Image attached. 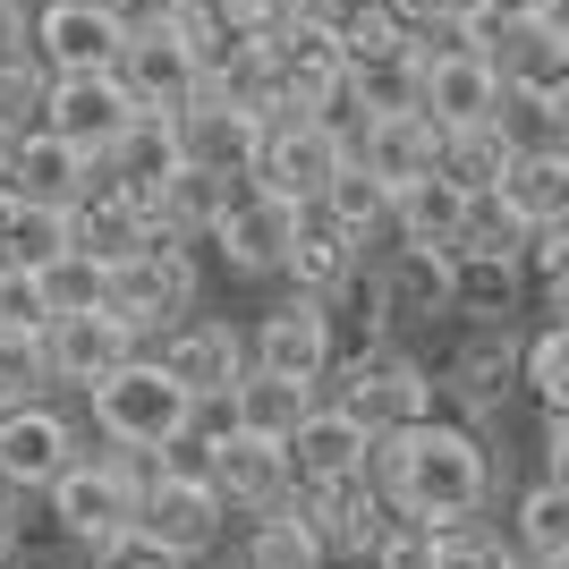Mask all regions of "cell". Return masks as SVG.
<instances>
[{
	"label": "cell",
	"mask_w": 569,
	"mask_h": 569,
	"mask_svg": "<svg viewBox=\"0 0 569 569\" xmlns=\"http://www.w3.org/2000/svg\"><path fill=\"white\" fill-rule=\"evenodd\" d=\"M366 476H375V493L400 510V519H459V510H493V442H485V426H468V417H426V426H400V433H375V459H366Z\"/></svg>",
	"instance_id": "1"
},
{
	"label": "cell",
	"mask_w": 569,
	"mask_h": 569,
	"mask_svg": "<svg viewBox=\"0 0 569 569\" xmlns=\"http://www.w3.org/2000/svg\"><path fill=\"white\" fill-rule=\"evenodd\" d=\"M86 417H94V433L119 442V451H170V442L196 426V391L170 375L153 349H137L128 366L86 382Z\"/></svg>",
	"instance_id": "2"
},
{
	"label": "cell",
	"mask_w": 569,
	"mask_h": 569,
	"mask_svg": "<svg viewBox=\"0 0 569 569\" xmlns=\"http://www.w3.org/2000/svg\"><path fill=\"white\" fill-rule=\"evenodd\" d=\"M323 400L349 408L357 426H375V433H400V426L442 417V382H433V366L408 340H375V349H349L323 375Z\"/></svg>",
	"instance_id": "3"
},
{
	"label": "cell",
	"mask_w": 569,
	"mask_h": 569,
	"mask_svg": "<svg viewBox=\"0 0 569 569\" xmlns=\"http://www.w3.org/2000/svg\"><path fill=\"white\" fill-rule=\"evenodd\" d=\"M102 307L128 323V332L153 349L162 332H179L196 307V238H170L153 230L144 247H128V256H111V298Z\"/></svg>",
	"instance_id": "4"
},
{
	"label": "cell",
	"mask_w": 569,
	"mask_h": 569,
	"mask_svg": "<svg viewBox=\"0 0 569 569\" xmlns=\"http://www.w3.org/2000/svg\"><path fill=\"white\" fill-rule=\"evenodd\" d=\"M519 357H527V340L510 332V323H468V332L451 340V357L433 366L442 408L468 417V426H493L501 408L519 400Z\"/></svg>",
	"instance_id": "5"
},
{
	"label": "cell",
	"mask_w": 569,
	"mask_h": 569,
	"mask_svg": "<svg viewBox=\"0 0 569 569\" xmlns=\"http://www.w3.org/2000/svg\"><path fill=\"white\" fill-rule=\"evenodd\" d=\"M349 86V43L315 18H289L272 34V119H315Z\"/></svg>",
	"instance_id": "6"
},
{
	"label": "cell",
	"mask_w": 569,
	"mask_h": 569,
	"mask_svg": "<svg viewBox=\"0 0 569 569\" xmlns=\"http://www.w3.org/2000/svg\"><path fill=\"white\" fill-rule=\"evenodd\" d=\"M298 213H307V204H289V196H272L263 179H247L238 204L221 213V230L204 238V247H221V263H230L238 281H281L289 238H298Z\"/></svg>",
	"instance_id": "7"
},
{
	"label": "cell",
	"mask_w": 569,
	"mask_h": 569,
	"mask_svg": "<svg viewBox=\"0 0 569 569\" xmlns=\"http://www.w3.org/2000/svg\"><path fill=\"white\" fill-rule=\"evenodd\" d=\"M119 86L137 94V111H188L204 94V60H196V34L179 18L170 26H137L119 43Z\"/></svg>",
	"instance_id": "8"
},
{
	"label": "cell",
	"mask_w": 569,
	"mask_h": 569,
	"mask_svg": "<svg viewBox=\"0 0 569 569\" xmlns=\"http://www.w3.org/2000/svg\"><path fill=\"white\" fill-rule=\"evenodd\" d=\"M375 281H382V315H391V332L451 323V247L391 238V247H375Z\"/></svg>",
	"instance_id": "9"
},
{
	"label": "cell",
	"mask_w": 569,
	"mask_h": 569,
	"mask_svg": "<svg viewBox=\"0 0 569 569\" xmlns=\"http://www.w3.org/2000/svg\"><path fill=\"white\" fill-rule=\"evenodd\" d=\"M137 527H153L179 561H204V552H221V536H230L238 519H230V501H221L213 485H196V476H170V468H162V476L137 493Z\"/></svg>",
	"instance_id": "10"
},
{
	"label": "cell",
	"mask_w": 569,
	"mask_h": 569,
	"mask_svg": "<svg viewBox=\"0 0 569 569\" xmlns=\"http://www.w3.org/2000/svg\"><path fill=\"white\" fill-rule=\"evenodd\" d=\"M349 162V137H340L332 119H272V137L256 153V179L289 204H315V196L332 188V170Z\"/></svg>",
	"instance_id": "11"
},
{
	"label": "cell",
	"mask_w": 569,
	"mask_h": 569,
	"mask_svg": "<svg viewBox=\"0 0 569 569\" xmlns=\"http://www.w3.org/2000/svg\"><path fill=\"white\" fill-rule=\"evenodd\" d=\"M501 69L493 51H468V43H442L426 51V77H417V111L433 128H476V119H501Z\"/></svg>",
	"instance_id": "12"
},
{
	"label": "cell",
	"mask_w": 569,
	"mask_h": 569,
	"mask_svg": "<svg viewBox=\"0 0 569 569\" xmlns=\"http://www.w3.org/2000/svg\"><path fill=\"white\" fill-rule=\"evenodd\" d=\"M247 349H256V366H272L289 382H323L340 366V332H332V315H323V298H298V289L256 323Z\"/></svg>",
	"instance_id": "13"
},
{
	"label": "cell",
	"mask_w": 569,
	"mask_h": 569,
	"mask_svg": "<svg viewBox=\"0 0 569 569\" xmlns=\"http://www.w3.org/2000/svg\"><path fill=\"white\" fill-rule=\"evenodd\" d=\"M263 137H272V119L247 111V102H221V94H196L179 111V153L196 170H221V179H256Z\"/></svg>",
	"instance_id": "14"
},
{
	"label": "cell",
	"mask_w": 569,
	"mask_h": 569,
	"mask_svg": "<svg viewBox=\"0 0 569 569\" xmlns=\"http://www.w3.org/2000/svg\"><path fill=\"white\" fill-rule=\"evenodd\" d=\"M77 459V426L60 417L51 400H18V408H0V476L18 485V493L43 501L51 493V476Z\"/></svg>",
	"instance_id": "15"
},
{
	"label": "cell",
	"mask_w": 569,
	"mask_h": 569,
	"mask_svg": "<svg viewBox=\"0 0 569 569\" xmlns=\"http://www.w3.org/2000/svg\"><path fill=\"white\" fill-rule=\"evenodd\" d=\"M119 43H128V26L111 18V0H43V18H34V60L51 77L119 69Z\"/></svg>",
	"instance_id": "16"
},
{
	"label": "cell",
	"mask_w": 569,
	"mask_h": 569,
	"mask_svg": "<svg viewBox=\"0 0 569 569\" xmlns=\"http://www.w3.org/2000/svg\"><path fill=\"white\" fill-rule=\"evenodd\" d=\"M298 510L315 519V536H323V552H332V561H366V552L382 545V527L400 519V510L375 493V476H340V485H298Z\"/></svg>",
	"instance_id": "17"
},
{
	"label": "cell",
	"mask_w": 569,
	"mask_h": 569,
	"mask_svg": "<svg viewBox=\"0 0 569 569\" xmlns=\"http://www.w3.org/2000/svg\"><path fill=\"white\" fill-rule=\"evenodd\" d=\"M128 119H137V94L119 86V69H69V77H51L43 128H60L69 144H86L94 162H102V144H111Z\"/></svg>",
	"instance_id": "18"
},
{
	"label": "cell",
	"mask_w": 569,
	"mask_h": 569,
	"mask_svg": "<svg viewBox=\"0 0 569 569\" xmlns=\"http://www.w3.org/2000/svg\"><path fill=\"white\" fill-rule=\"evenodd\" d=\"M153 357H162L170 375L188 382L196 400H221V391H230V382L247 375V366H256L247 332H238V323H221V315H188L179 332H162V340H153Z\"/></svg>",
	"instance_id": "19"
},
{
	"label": "cell",
	"mask_w": 569,
	"mask_h": 569,
	"mask_svg": "<svg viewBox=\"0 0 569 569\" xmlns=\"http://www.w3.org/2000/svg\"><path fill=\"white\" fill-rule=\"evenodd\" d=\"M213 493L230 501V519H256V510H272V501L298 493V468H289V442H272V433H221L213 451Z\"/></svg>",
	"instance_id": "20"
},
{
	"label": "cell",
	"mask_w": 569,
	"mask_h": 569,
	"mask_svg": "<svg viewBox=\"0 0 569 569\" xmlns=\"http://www.w3.org/2000/svg\"><path fill=\"white\" fill-rule=\"evenodd\" d=\"M527 289V256L519 247H451V315L459 323H519Z\"/></svg>",
	"instance_id": "21"
},
{
	"label": "cell",
	"mask_w": 569,
	"mask_h": 569,
	"mask_svg": "<svg viewBox=\"0 0 569 569\" xmlns=\"http://www.w3.org/2000/svg\"><path fill=\"white\" fill-rule=\"evenodd\" d=\"M94 179H102V162L86 144H69L60 128H26L18 153H9V196H26V204H60L69 213Z\"/></svg>",
	"instance_id": "22"
},
{
	"label": "cell",
	"mask_w": 569,
	"mask_h": 569,
	"mask_svg": "<svg viewBox=\"0 0 569 569\" xmlns=\"http://www.w3.org/2000/svg\"><path fill=\"white\" fill-rule=\"evenodd\" d=\"M179 162H188V153H179V111H137L111 144H102V179L137 188L144 204H153V196L179 179Z\"/></svg>",
	"instance_id": "23"
},
{
	"label": "cell",
	"mask_w": 569,
	"mask_h": 569,
	"mask_svg": "<svg viewBox=\"0 0 569 569\" xmlns=\"http://www.w3.org/2000/svg\"><path fill=\"white\" fill-rule=\"evenodd\" d=\"M366 459H375V426H357L349 408H332V400H315V417L289 433V468H298V485L366 476Z\"/></svg>",
	"instance_id": "24"
},
{
	"label": "cell",
	"mask_w": 569,
	"mask_h": 569,
	"mask_svg": "<svg viewBox=\"0 0 569 569\" xmlns=\"http://www.w3.org/2000/svg\"><path fill=\"white\" fill-rule=\"evenodd\" d=\"M137 349H144V340L128 332V323H119L111 307H94V315H60V323H51V375L69 382V391L102 382L111 366H128Z\"/></svg>",
	"instance_id": "25"
},
{
	"label": "cell",
	"mask_w": 569,
	"mask_h": 569,
	"mask_svg": "<svg viewBox=\"0 0 569 569\" xmlns=\"http://www.w3.org/2000/svg\"><path fill=\"white\" fill-rule=\"evenodd\" d=\"M493 69L510 94H536V102H561L569 94V34L552 18H510V34H501Z\"/></svg>",
	"instance_id": "26"
},
{
	"label": "cell",
	"mask_w": 569,
	"mask_h": 569,
	"mask_svg": "<svg viewBox=\"0 0 569 569\" xmlns=\"http://www.w3.org/2000/svg\"><path fill=\"white\" fill-rule=\"evenodd\" d=\"M357 162L382 170L391 188H408V179H426V170L442 162V128H433L417 102H408V111H375L357 128Z\"/></svg>",
	"instance_id": "27"
},
{
	"label": "cell",
	"mask_w": 569,
	"mask_h": 569,
	"mask_svg": "<svg viewBox=\"0 0 569 569\" xmlns=\"http://www.w3.org/2000/svg\"><path fill=\"white\" fill-rule=\"evenodd\" d=\"M357 263H366V247H357L349 230H340L323 204H307L298 213V238H289V263H281V281L298 289V298H332L340 281H349Z\"/></svg>",
	"instance_id": "28"
},
{
	"label": "cell",
	"mask_w": 569,
	"mask_h": 569,
	"mask_svg": "<svg viewBox=\"0 0 569 569\" xmlns=\"http://www.w3.org/2000/svg\"><path fill=\"white\" fill-rule=\"evenodd\" d=\"M238 569H323L332 552H323V536H315V519L298 510V493L272 501V510H256V519H238Z\"/></svg>",
	"instance_id": "29"
},
{
	"label": "cell",
	"mask_w": 569,
	"mask_h": 569,
	"mask_svg": "<svg viewBox=\"0 0 569 569\" xmlns=\"http://www.w3.org/2000/svg\"><path fill=\"white\" fill-rule=\"evenodd\" d=\"M69 230H77V247H94V256H128V247H144V238L162 230V221H153V204H144L137 188H119V179H94V188L69 204Z\"/></svg>",
	"instance_id": "30"
},
{
	"label": "cell",
	"mask_w": 569,
	"mask_h": 569,
	"mask_svg": "<svg viewBox=\"0 0 569 569\" xmlns=\"http://www.w3.org/2000/svg\"><path fill=\"white\" fill-rule=\"evenodd\" d=\"M315 400H323V382H289V375H272V366H247V375L230 382L238 433H272V442H289V433L307 426Z\"/></svg>",
	"instance_id": "31"
},
{
	"label": "cell",
	"mask_w": 569,
	"mask_h": 569,
	"mask_svg": "<svg viewBox=\"0 0 569 569\" xmlns=\"http://www.w3.org/2000/svg\"><path fill=\"white\" fill-rule=\"evenodd\" d=\"M501 204L519 213V230H569V153H552V144H536V153H519V162L501 170Z\"/></svg>",
	"instance_id": "32"
},
{
	"label": "cell",
	"mask_w": 569,
	"mask_h": 569,
	"mask_svg": "<svg viewBox=\"0 0 569 569\" xmlns=\"http://www.w3.org/2000/svg\"><path fill=\"white\" fill-rule=\"evenodd\" d=\"M238 188H247V179H221V170L179 162V179L153 196V221H162L170 238H213V230H221V213L238 204Z\"/></svg>",
	"instance_id": "33"
},
{
	"label": "cell",
	"mask_w": 569,
	"mask_h": 569,
	"mask_svg": "<svg viewBox=\"0 0 569 569\" xmlns=\"http://www.w3.org/2000/svg\"><path fill=\"white\" fill-rule=\"evenodd\" d=\"M315 204H323V213H332L340 230H349L357 247H366V256H375L382 238H391V179H382V170H366L357 153L332 170V188L315 196Z\"/></svg>",
	"instance_id": "34"
},
{
	"label": "cell",
	"mask_w": 569,
	"mask_h": 569,
	"mask_svg": "<svg viewBox=\"0 0 569 569\" xmlns=\"http://www.w3.org/2000/svg\"><path fill=\"white\" fill-rule=\"evenodd\" d=\"M459 230H468V188H451L442 170H426V179L391 188V238H426V247H459Z\"/></svg>",
	"instance_id": "35"
},
{
	"label": "cell",
	"mask_w": 569,
	"mask_h": 569,
	"mask_svg": "<svg viewBox=\"0 0 569 569\" xmlns=\"http://www.w3.org/2000/svg\"><path fill=\"white\" fill-rule=\"evenodd\" d=\"M519 162V144L501 137V119H476V128H442V179L451 188H468V196H493L501 188V170Z\"/></svg>",
	"instance_id": "36"
},
{
	"label": "cell",
	"mask_w": 569,
	"mask_h": 569,
	"mask_svg": "<svg viewBox=\"0 0 569 569\" xmlns=\"http://www.w3.org/2000/svg\"><path fill=\"white\" fill-rule=\"evenodd\" d=\"M510 545H519V561H569V485H552V476L519 485V501H510Z\"/></svg>",
	"instance_id": "37"
},
{
	"label": "cell",
	"mask_w": 569,
	"mask_h": 569,
	"mask_svg": "<svg viewBox=\"0 0 569 569\" xmlns=\"http://www.w3.org/2000/svg\"><path fill=\"white\" fill-rule=\"evenodd\" d=\"M433 569H519L510 519H493V510H459V519H433Z\"/></svg>",
	"instance_id": "38"
},
{
	"label": "cell",
	"mask_w": 569,
	"mask_h": 569,
	"mask_svg": "<svg viewBox=\"0 0 569 569\" xmlns=\"http://www.w3.org/2000/svg\"><path fill=\"white\" fill-rule=\"evenodd\" d=\"M77 230L60 204H26V196H0V263H34L43 272L51 256H69Z\"/></svg>",
	"instance_id": "39"
},
{
	"label": "cell",
	"mask_w": 569,
	"mask_h": 569,
	"mask_svg": "<svg viewBox=\"0 0 569 569\" xmlns=\"http://www.w3.org/2000/svg\"><path fill=\"white\" fill-rule=\"evenodd\" d=\"M519 391L545 408V417H569V315H552V323H536V332H527Z\"/></svg>",
	"instance_id": "40"
},
{
	"label": "cell",
	"mask_w": 569,
	"mask_h": 569,
	"mask_svg": "<svg viewBox=\"0 0 569 569\" xmlns=\"http://www.w3.org/2000/svg\"><path fill=\"white\" fill-rule=\"evenodd\" d=\"M102 298H111V256L69 247V256L43 263V307H51V323H60V315H94Z\"/></svg>",
	"instance_id": "41"
},
{
	"label": "cell",
	"mask_w": 569,
	"mask_h": 569,
	"mask_svg": "<svg viewBox=\"0 0 569 569\" xmlns=\"http://www.w3.org/2000/svg\"><path fill=\"white\" fill-rule=\"evenodd\" d=\"M60 375H51V332H18V323H0V408L18 400H51Z\"/></svg>",
	"instance_id": "42"
},
{
	"label": "cell",
	"mask_w": 569,
	"mask_h": 569,
	"mask_svg": "<svg viewBox=\"0 0 569 569\" xmlns=\"http://www.w3.org/2000/svg\"><path fill=\"white\" fill-rule=\"evenodd\" d=\"M43 102H51V69L34 60V51L0 60V137H26V128H43Z\"/></svg>",
	"instance_id": "43"
},
{
	"label": "cell",
	"mask_w": 569,
	"mask_h": 569,
	"mask_svg": "<svg viewBox=\"0 0 569 569\" xmlns=\"http://www.w3.org/2000/svg\"><path fill=\"white\" fill-rule=\"evenodd\" d=\"M86 569H188V561H179V552H170L153 527L128 519V527H111L102 545H86Z\"/></svg>",
	"instance_id": "44"
},
{
	"label": "cell",
	"mask_w": 569,
	"mask_h": 569,
	"mask_svg": "<svg viewBox=\"0 0 569 569\" xmlns=\"http://www.w3.org/2000/svg\"><path fill=\"white\" fill-rule=\"evenodd\" d=\"M527 289L552 315H569V230H536L527 238Z\"/></svg>",
	"instance_id": "45"
},
{
	"label": "cell",
	"mask_w": 569,
	"mask_h": 569,
	"mask_svg": "<svg viewBox=\"0 0 569 569\" xmlns=\"http://www.w3.org/2000/svg\"><path fill=\"white\" fill-rule=\"evenodd\" d=\"M0 323H18V332H51L43 272H34V263H0Z\"/></svg>",
	"instance_id": "46"
},
{
	"label": "cell",
	"mask_w": 569,
	"mask_h": 569,
	"mask_svg": "<svg viewBox=\"0 0 569 569\" xmlns=\"http://www.w3.org/2000/svg\"><path fill=\"white\" fill-rule=\"evenodd\" d=\"M366 569H433V527L426 519H391L382 545L366 552Z\"/></svg>",
	"instance_id": "47"
},
{
	"label": "cell",
	"mask_w": 569,
	"mask_h": 569,
	"mask_svg": "<svg viewBox=\"0 0 569 569\" xmlns=\"http://www.w3.org/2000/svg\"><path fill=\"white\" fill-rule=\"evenodd\" d=\"M382 9H391V0H298V18L332 26L340 43H349V34H357V26H366V18H382Z\"/></svg>",
	"instance_id": "48"
},
{
	"label": "cell",
	"mask_w": 569,
	"mask_h": 569,
	"mask_svg": "<svg viewBox=\"0 0 569 569\" xmlns=\"http://www.w3.org/2000/svg\"><path fill=\"white\" fill-rule=\"evenodd\" d=\"M18 51H34V9H26V0H0V60H18Z\"/></svg>",
	"instance_id": "49"
},
{
	"label": "cell",
	"mask_w": 569,
	"mask_h": 569,
	"mask_svg": "<svg viewBox=\"0 0 569 569\" xmlns=\"http://www.w3.org/2000/svg\"><path fill=\"white\" fill-rule=\"evenodd\" d=\"M391 9H400L408 26H451V18H468L476 0H391Z\"/></svg>",
	"instance_id": "50"
},
{
	"label": "cell",
	"mask_w": 569,
	"mask_h": 569,
	"mask_svg": "<svg viewBox=\"0 0 569 569\" xmlns=\"http://www.w3.org/2000/svg\"><path fill=\"white\" fill-rule=\"evenodd\" d=\"M545 476L569 485V417H545Z\"/></svg>",
	"instance_id": "51"
},
{
	"label": "cell",
	"mask_w": 569,
	"mask_h": 569,
	"mask_svg": "<svg viewBox=\"0 0 569 569\" xmlns=\"http://www.w3.org/2000/svg\"><path fill=\"white\" fill-rule=\"evenodd\" d=\"M18 519H26V493H18V485H9V476H0V545L18 536Z\"/></svg>",
	"instance_id": "52"
},
{
	"label": "cell",
	"mask_w": 569,
	"mask_h": 569,
	"mask_svg": "<svg viewBox=\"0 0 569 569\" xmlns=\"http://www.w3.org/2000/svg\"><path fill=\"white\" fill-rule=\"evenodd\" d=\"M552 153H569V94L552 102Z\"/></svg>",
	"instance_id": "53"
},
{
	"label": "cell",
	"mask_w": 569,
	"mask_h": 569,
	"mask_svg": "<svg viewBox=\"0 0 569 569\" xmlns=\"http://www.w3.org/2000/svg\"><path fill=\"white\" fill-rule=\"evenodd\" d=\"M501 9H519V18H545L552 0H501Z\"/></svg>",
	"instance_id": "54"
},
{
	"label": "cell",
	"mask_w": 569,
	"mask_h": 569,
	"mask_svg": "<svg viewBox=\"0 0 569 569\" xmlns=\"http://www.w3.org/2000/svg\"><path fill=\"white\" fill-rule=\"evenodd\" d=\"M9 153H18V137H0V196H9Z\"/></svg>",
	"instance_id": "55"
},
{
	"label": "cell",
	"mask_w": 569,
	"mask_h": 569,
	"mask_svg": "<svg viewBox=\"0 0 569 569\" xmlns=\"http://www.w3.org/2000/svg\"><path fill=\"white\" fill-rule=\"evenodd\" d=\"M188 569H238V561H221V552H204V561H188Z\"/></svg>",
	"instance_id": "56"
},
{
	"label": "cell",
	"mask_w": 569,
	"mask_h": 569,
	"mask_svg": "<svg viewBox=\"0 0 569 569\" xmlns=\"http://www.w3.org/2000/svg\"><path fill=\"white\" fill-rule=\"evenodd\" d=\"M323 569H366V561H323Z\"/></svg>",
	"instance_id": "57"
},
{
	"label": "cell",
	"mask_w": 569,
	"mask_h": 569,
	"mask_svg": "<svg viewBox=\"0 0 569 569\" xmlns=\"http://www.w3.org/2000/svg\"><path fill=\"white\" fill-rule=\"evenodd\" d=\"M0 569H18V561H9V545H0Z\"/></svg>",
	"instance_id": "58"
}]
</instances>
